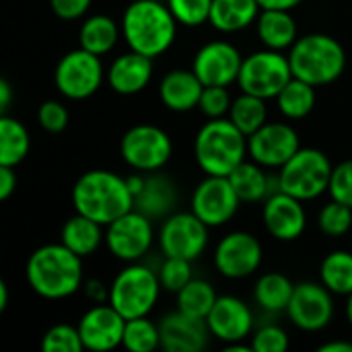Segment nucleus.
Returning <instances> with one entry per match:
<instances>
[{"label":"nucleus","mask_w":352,"mask_h":352,"mask_svg":"<svg viewBox=\"0 0 352 352\" xmlns=\"http://www.w3.org/2000/svg\"><path fill=\"white\" fill-rule=\"evenodd\" d=\"M126 179H128L132 196H136L142 190V186H144V175H132V177H126Z\"/></svg>","instance_id":"51"},{"label":"nucleus","mask_w":352,"mask_h":352,"mask_svg":"<svg viewBox=\"0 0 352 352\" xmlns=\"http://www.w3.org/2000/svg\"><path fill=\"white\" fill-rule=\"evenodd\" d=\"M262 258V243L248 231H231L214 248V268L231 280L252 276L260 268Z\"/></svg>","instance_id":"15"},{"label":"nucleus","mask_w":352,"mask_h":352,"mask_svg":"<svg viewBox=\"0 0 352 352\" xmlns=\"http://www.w3.org/2000/svg\"><path fill=\"white\" fill-rule=\"evenodd\" d=\"M161 287L169 293H179L194 276H192V262L184 258H169L165 256V262L157 270Z\"/></svg>","instance_id":"40"},{"label":"nucleus","mask_w":352,"mask_h":352,"mask_svg":"<svg viewBox=\"0 0 352 352\" xmlns=\"http://www.w3.org/2000/svg\"><path fill=\"white\" fill-rule=\"evenodd\" d=\"M153 221L140 210L132 208L113 223L105 227V248L107 252L122 262L142 260L155 243Z\"/></svg>","instance_id":"11"},{"label":"nucleus","mask_w":352,"mask_h":352,"mask_svg":"<svg viewBox=\"0 0 352 352\" xmlns=\"http://www.w3.org/2000/svg\"><path fill=\"white\" fill-rule=\"evenodd\" d=\"M31 138L27 128L6 113L0 116V165L16 167L29 155Z\"/></svg>","instance_id":"31"},{"label":"nucleus","mask_w":352,"mask_h":352,"mask_svg":"<svg viewBox=\"0 0 352 352\" xmlns=\"http://www.w3.org/2000/svg\"><path fill=\"white\" fill-rule=\"evenodd\" d=\"M262 8H276V10H293L303 0H258Z\"/></svg>","instance_id":"48"},{"label":"nucleus","mask_w":352,"mask_h":352,"mask_svg":"<svg viewBox=\"0 0 352 352\" xmlns=\"http://www.w3.org/2000/svg\"><path fill=\"white\" fill-rule=\"evenodd\" d=\"M163 287L159 274L144 264L130 262L122 268L109 285V305L126 320L148 316L161 295Z\"/></svg>","instance_id":"6"},{"label":"nucleus","mask_w":352,"mask_h":352,"mask_svg":"<svg viewBox=\"0 0 352 352\" xmlns=\"http://www.w3.org/2000/svg\"><path fill=\"white\" fill-rule=\"evenodd\" d=\"M208 229L210 227L192 210L171 212L167 219H163V225L157 233V241L163 256L194 262L208 248Z\"/></svg>","instance_id":"12"},{"label":"nucleus","mask_w":352,"mask_h":352,"mask_svg":"<svg viewBox=\"0 0 352 352\" xmlns=\"http://www.w3.org/2000/svg\"><path fill=\"white\" fill-rule=\"evenodd\" d=\"M295 285L289 280V276L280 272H266L258 278L254 287V301L264 309V311H287L291 297H293Z\"/></svg>","instance_id":"30"},{"label":"nucleus","mask_w":352,"mask_h":352,"mask_svg":"<svg viewBox=\"0 0 352 352\" xmlns=\"http://www.w3.org/2000/svg\"><path fill=\"white\" fill-rule=\"evenodd\" d=\"M85 349L78 326L56 324L41 338L43 352H80Z\"/></svg>","instance_id":"38"},{"label":"nucleus","mask_w":352,"mask_h":352,"mask_svg":"<svg viewBox=\"0 0 352 352\" xmlns=\"http://www.w3.org/2000/svg\"><path fill=\"white\" fill-rule=\"evenodd\" d=\"M120 155L128 167L140 173H153L169 163L173 142L163 128L155 124H136L122 136Z\"/></svg>","instance_id":"10"},{"label":"nucleus","mask_w":352,"mask_h":352,"mask_svg":"<svg viewBox=\"0 0 352 352\" xmlns=\"http://www.w3.org/2000/svg\"><path fill=\"white\" fill-rule=\"evenodd\" d=\"M346 318H349V324L352 328V293L349 295V301H346Z\"/></svg>","instance_id":"53"},{"label":"nucleus","mask_w":352,"mask_h":352,"mask_svg":"<svg viewBox=\"0 0 352 352\" xmlns=\"http://www.w3.org/2000/svg\"><path fill=\"white\" fill-rule=\"evenodd\" d=\"M72 206L78 214L107 227L134 208V196L126 177L107 169H91L72 186Z\"/></svg>","instance_id":"3"},{"label":"nucleus","mask_w":352,"mask_h":352,"mask_svg":"<svg viewBox=\"0 0 352 352\" xmlns=\"http://www.w3.org/2000/svg\"><path fill=\"white\" fill-rule=\"evenodd\" d=\"M60 241L85 260L105 243V231L103 225H99L97 221L76 212L64 223L60 231Z\"/></svg>","instance_id":"27"},{"label":"nucleus","mask_w":352,"mask_h":352,"mask_svg":"<svg viewBox=\"0 0 352 352\" xmlns=\"http://www.w3.org/2000/svg\"><path fill=\"white\" fill-rule=\"evenodd\" d=\"M219 295L214 293V287L204 278H192L179 293H177V309L192 316L206 320L212 305L217 303Z\"/></svg>","instance_id":"35"},{"label":"nucleus","mask_w":352,"mask_h":352,"mask_svg":"<svg viewBox=\"0 0 352 352\" xmlns=\"http://www.w3.org/2000/svg\"><path fill=\"white\" fill-rule=\"evenodd\" d=\"M229 120L245 134L252 136L256 130H260L268 122V107L266 99L241 93L239 97L233 99L231 109H229Z\"/></svg>","instance_id":"34"},{"label":"nucleus","mask_w":352,"mask_h":352,"mask_svg":"<svg viewBox=\"0 0 352 352\" xmlns=\"http://www.w3.org/2000/svg\"><path fill=\"white\" fill-rule=\"evenodd\" d=\"M103 80H107V70L103 68L101 56L78 47L60 58L54 70V85L62 97L72 101H82L93 97Z\"/></svg>","instance_id":"8"},{"label":"nucleus","mask_w":352,"mask_h":352,"mask_svg":"<svg viewBox=\"0 0 352 352\" xmlns=\"http://www.w3.org/2000/svg\"><path fill=\"white\" fill-rule=\"evenodd\" d=\"M175 21L184 27H200L208 23L212 0H167Z\"/></svg>","instance_id":"39"},{"label":"nucleus","mask_w":352,"mask_h":352,"mask_svg":"<svg viewBox=\"0 0 352 352\" xmlns=\"http://www.w3.org/2000/svg\"><path fill=\"white\" fill-rule=\"evenodd\" d=\"M206 324L217 340L225 344L243 342L248 336H252L254 314L243 299L233 295H223L217 299L210 314L206 316Z\"/></svg>","instance_id":"20"},{"label":"nucleus","mask_w":352,"mask_h":352,"mask_svg":"<svg viewBox=\"0 0 352 352\" xmlns=\"http://www.w3.org/2000/svg\"><path fill=\"white\" fill-rule=\"evenodd\" d=\"M177 202V190L175 184L157 171L144 175L142 190L134 196V208L146 214L151 221H163L167 219Z\"/></svg>","instance_id":"24"},{"label":"nucleus","mask_w":352,"mask_h":352,"mask_svg":"<svg viewBox=\"0 0 352 352\" xmlns=\"http://www.w3.org/2000/svg\"><path fill=\"white\" fill-rule=\"evenodd\" d=\"M122 346L130 352H153L161 349V330L159 324L151 322L148 316L126 320Z\"/></svg>","instance_id":"36"},{"label":"nucleus","mask_w":352,"mask_h":352,"mask_svg":"<svg viewBox=\"0 0 352 352\" xmlns=\"http://www.w3.org/2000/svg\"><path fill=\"white\" fill-rule=\"evenodd\" d=\"M231 103H233V99H231V93L227 91V87H204L198 107L208 120H214V118L229 116Z\"/></svg>","instance_id":"42"},{"label":"nucleus","mask_w":352,"mask_h":352,"mask_svg":"<svg viewBox=\"0 0 352 352\" xmlns=\"http://www.w3.org/2000/svg\"><path fill=\"white\" fill-rule=\"evenodd\" d=\"M334 165L318 148H299L278 171V188L303 202L320 198L330 188Z\"/></svg>","instance_id":"7"},{"label":"nucleus","mask_w":352,"mask_h":352,"mask_svg":"<svg viewBox=\"0 0 352 352\" xmlns=\"http://www.w3.org/2000/svg\"><path fill=\"white\" fill-rule=\"evenodd\" d=\"M76 326L87 351L107 352L122 346L126 318L109 303H95Z\"/></svg>","instance_id":"18"},{"label":"nucleus","mask_w":352,"mask_h":352,"mask_svg":"<svg viewBox=\"0 0 352 352\" xmlns=\"http://www.w3.org/2000/svg\"><path fill=\"white\" fill-rule=\"evenodd\" d=\"M177 21L167 2L159 0H134L126 6L120 27L126 45L142 56L159 58L165 54L177 35Z\"/></svg>","instance_id":"2"},{"label":"nucleus","mask_w":352,"mask_h":352,"mask_svg":"<svg viewBox=\"0 0 352 352\" xmlns=\"http://www.w3.org/2000/svg\"><path fill=\"white\" fill-rule=\"evenodd\" d=\"M25 278L33 293L43 299L60 301L72 297L85 285L82 258L62 241L37 248L25 266Z\"/></svg>","instance_id":"1"},{"label":"nucleus","mask_w":352,"mask_h":352,"mask_svg":"<svg viewBox=\"0 0 352 352\" xmlns=\"http://www.w3.org/2000/svg\"><path fill=\"white\" fill-rule=\"evenodd\" d=\"M351 252H352V248H351Z\"/></svg>","instance_id":"54"},{"label":"nucleus","mask_w":352,"mask_h":352,"mask_svg":"<svg viewBox=\"0 0 352 352\" xmlns=\"http://www.w3.org/2000/svg\"><path fill=\"white\" fill-rule=\"evenodd\" d=\"M239 204L241 200L235 194L229 177L206 175L192 194L190 210L208 227H223L237 214Z\"/></svg>","instance_id":"13"},{"label":"nucleus","mask_w":352,"mask_h":352,"mask_svg":"<svg viewBox=\"0 0 352 352\" xmlns=\"http://www.w3.org/2000/svg\"><path fill=\"white\" fill-rule=\"evenodd\" d=\"M293 76L324 87L338 80L346 68V52L338 39L326 33H309L299 37L289 50Z\"/></svg>","instance_id":"5"},{"label":"nucleus","mask_w":352,"mask_h":352,"mask_svg":"<svg viewBox=\"0 0 352 352\" xmlns=\"http://www.w3.org/2000/svg\"><path fill=\"white\" fill-rule=\"evenodd\" d=\"M256 33L264 47L276 52L291 50L293 43L299 39L297 21L293 19L291 10H276V8H262L256 21Z\"/></svg>","instance_id":"25"},{"label":"nucleus","mask_w":352,"mask_h":352,"mask_svg":"<svg viewBox=\"0 0 352 352\" xmlns=\"http://www.w3.org/2000/svg\"><path fill=\"white\" fill-rule=\"evenodd\" d=\"M320 283L334 295L349 297L352 293V252L336 250L322 260Z\"/></svg>","instance_id":"33"},{"label":"nucleus","mask_w":352,"mask_h":352,"mask_svg":"<svg viewBox=\"0 0 352 352\" xmlns=\"http://www.w3.org/2000/svg\"><path fill=\"white\" fill-rule=\"evenodd\" d=\"M153 78V58L134 50L118 56L107 68V85L118 95H136Z\"/></svg>","instance_id":"22"},{"label":"nucleus","mask_w":352,"mask_h":352,"mask_svg":"<svg viewBox=\"0 0 352 352\" xmlns=\"http://www.w3.org/2000/svg\"><path fill=\"white\" fill-rule=\"evenodd\" d=\"M320 352H352V342H346V340H332V342H326L322 344Z\"/></svg>","instance_id":"50"},{"label":"nucleus","mask_w":352,"mask_h":352,"mask_svg":"<svg viewBox=\"0 0 352 352\" xmlns=\"http://www.w3.org/2000/svg\"><path fill=\"white\" fill-rule=\"evenodd\" d=\"M328 192L332 200H338L352 208V159L334 165Z\"/></svg>","instance_id":"44"},{"label":"nucleus","mask_w":352,"mask_h":352,"mask_svg":"<svg viewBox=\"0 0 352 352\" xmlns=\"http://www.w3.org/2000/svg\"><path fill=\"white\" fill-rule=\"evenodd\" d=\"M262 221L270 237L278 241H297L307 227V212L303 200L278 190L264 200Z\"/></svg>","instance_id":"19"},{"label":"nucleus","mask_w":352,"mask_h":352,"mask_svg":"<svg viewBox=\"0 0 352 352\" xmlns=\"http://www.w3.org/2000/svg\"><path fill=\"white\" fill-rule=\"evenodd\" d=\"M252 351L254 352H287L291 346L289 334L274 324L262 326L252 334Z\"/></svg>","instance_id":"41"},{"label":"nucleus","mask_w":352,"mask_h":352,"mask_svg":"<svg viewBox=\"0 0 352 352\" xmlns=\"http://www.w3.org/2000/svg\"><path fill=\"white\" fill-rule=\"evenodd\" d=\"M204 85L190 68H173L169 70L159 85V99L161 103L177 113H186L198 107L202 97Z\"/></svg>","instance_id":"23"},{"label":"nucleus","mask_w":352,"mask_h":352,"mask_svg":"<svg viewBox=\"0 0 352 352\" xmlns=\"http://www.w3.org/2000/svg\"><path fill=\"white\" fill-rule=\"evenodd\" d=\"M14 190H16V173H14V167L0 165V200H8Z\"/></svg>","instance_id":"46"},{"label":"nucleus","mask_w":352,"mask_h":352,"mask_svg":"<svg viewBox=\"0 0 352 352\" xmlns=\"http://www.w3.org/2000/svg\"><path fill=\"white\" fill-rule=\"evenodd\" d=\"M264 169L266 167H262L254 159H250V161L245 159L231 171L229 182L241 202L256 204V202L266 200L270 194L278 192V188H272V179L268 177V173Z\"/></svg>","instance_id":"28"},{"label":"nucleus","mask_w":352,"mask_h":352,"mask_svg":"<svg viewBox=\"0 0 352 352\" xmlns=\"http://www.w3.org/2000/svg\"><path fill=\"white\" fill-rule=\"evenodd\" d=\"M8 305V287L6 283H0V311H4Z\"/></svg>","instance_id":"52"},{"label":"nucleus","mask_w":352,"mask_h":352,"mask_svg":"<svg viewBox=\"0 0 352 352\" xmlns=\"http://www.w3.org/2000/svg\"><path fill=\"white\" fill-rule=\"evenodd\" d=\"M161 330V349L167 352H198L206 349L208 338L212 336L206 320L192 318L179 309L167 314L159 322Z\"/></svg>","instance_id":"21"},{"label":"nucleus","mask_w":352,"mask_h":352,"mask_svg":"<svg viewBox=\"0 0 352 352\" xmlns=\"http://www.w3.org/2000/svg\"><path fill=\"white\" fill-rule=\"evenodd\" d=\"M122 37V27L107 14H93L82 21L80 31H78V43L80 47L105 56L109 54L116 45L118 39Z\"/></svg>","instance_id":"29"},{"label":"nucleus","mask_w":352,"mask_h":352,"mask_svg":"<svg viewBox=\"0 0 352 352\" xmlns=\"http://www.w3.org/2000/svg\"><path fill=\"white\" fill-rule=\"evenodd\" d=\"M12 101V87L6 78L0 80V113H6V109L10 107Z\"/></svg>","instance_id":"49"},{"label":"nucleus","mask_w":352,"mask_h":352,"mask_svg":"<svg viewBox=\"0 0 352 352\" xmlns=\"http://www.w3.org/2000/svg\"><path fill=\"white\" fill-rule=\"evenodd\" d=\"M287 316L299 330L320 332L334 320V293L322 283H299L295 285Z\"/></svg>","instance_id":"14"},{"label":"nucleus","mask_w":352,"mask_h":352,"mask_svg":"<svg viewBox=\"0 0 352 352\" xmlns=\"http://www.w3.org/2000/svg\"><path fill=\"white\" fill-rule=\"evenodd\" d=\"M87 297L93 301V303H107L109 301V287H105L101 280L97 278H91V280H85L82 285Z\"/></svg>","instance_id":"47"},{"label":"nucleus","mask_w":352,"mask_h":352,"mask_svg":"<svg viewBox=\"0 0 352 352\" xmlns=\"http://www.w3.org/2000/svg\"><path fill=\"white\" fill-rule=\"evenodd\" d=\"M299 148V134L287 122H266L260 130L248 136L250 159L266 169H280Z\"/></svg>","instance_id":"16"},{"label":"nucleus","mask_w":352,"mask_h":352,"mask_svg":"<svg viewBox=\"0 0 352 352\" xmlns=\"http://www.w3.org/2000/svg\"><path fill=\"white\" fill-rule=\"evenodd\" d=\"M241 64L243 56L233 43L214 39L204 43L196 52L192 60V70L204 87H231L239 78Z\"/></svg>","instance_id":"17"},{"label":"nucleus","mask_w":352,"mask_h":352,"mask_svg":"<svg viewBox=\"0 0 352 352\" xmlns=\"http://www.w3.org/2000/svg\"><path fill=\"white\" fill-rule=\"evenodd\" d=\"M194 157L204 175L229 177L248 157V136L229 118L208 120L196 132Z\"/></svg>","instance_id":"4"},{"label":"nucleus","mask_w":352,"mask_h":352,"mask_svg":"<svg viewBox=\"0 0 352 352\" xmlns=\"http://www.w3.org/2000/svg\"><path fill=\"white\" fill-rule=\"evenodd\" d=\"M316 89L318 87L293 76L276 97L278 111L287 120H303V118H307L316 107V99H318Z\"/></svg>","instance_id":"32"},{"label":"nucleus","mask_w":352,"mask_h":352,"mask_svg":"<svg viewBox=\"0 0 352 352\" xmlns=\"http://www.w3.org/2000/svg\"><path fill=\"white\" fill-rule=\"evenodd\" d=\"M260 12L258 0H212L208 23L221 33H237L256 25Z\"/></svg>","instance_id":"26"},{"label":"nucleus","mask_w":352,"mask_h":352,"mask_svg":"<svg viewBox=\"0 0 352 352\" xmlns=\"http://www.w3.org/2000/svg\"><path fill=\"white\" fill-rule=\"evenodd\" d=\"M293 78L289 56L276 50H260L243 58L237 85L241 93H250L262 99H276L285 85Z\"/></svg>","instance_id":"9"},{"label":"nucleus","mask_w":352,"mask_h":352,"mask_svg":"<svg viewBox=\"0 0 352 352\" xmlns=\"http://www.w3.org/2000/svg\"><path fill=\"white\" fill-rule=\"evenodd\" d=\"M318 227L328 237L346 235L352 229V208L338 200H330L318 214Z\"/></svg>","instance_id":"37"},{"label":"nucleus","mask_w":352,"mask_h":352,"mask_svg":"<svg viewBox=\"0 0 352 352\" xmlns=\"http://www.w3.org/2000/svg\"><path fill=\"white\" fill-rule=\"evenodd\" d=\"M91 2L93 0H50V6L58 19L76 21L82 14H87V10L91 8Z\"/></svg>","instance_id":"45"},{"label":"nucleus","mask_w":352,"mask_h":352,"mask_svg":"<svg viewBox=\"0 0 352 352\" xmlns=\"http://www.w3.org/2000/svg\"><path fill=\"white\" fill-rule=\"evenodd\" d=\"M68 120H70L68 109H66V105L60 103V101H54V99L43 101V103L39 105V109H37V122H39V126H41L45 132H50V134H58V132L66 130Z\"/></svg>","instance_id":"43"}]
</instances>
